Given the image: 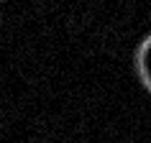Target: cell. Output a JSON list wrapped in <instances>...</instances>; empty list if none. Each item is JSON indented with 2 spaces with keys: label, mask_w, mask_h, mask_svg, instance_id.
Returning <instances> with one entry per match:
<instances>
[{
  "label": "cell",
  "mask_w": 151,
  "mask_h": 143,
  "mask_svg": "<svg viewBox=\"0 0 151 143\" xmlns=\"http://www.w3.org/2000/svg\"><path fill=\"white\" fill-rule=\"evenodd\" d=\"M136 72H138L141 84L151 92V33L136 49Z\"/></svg>",
  "instance_id": "1"
}]
</instances>
